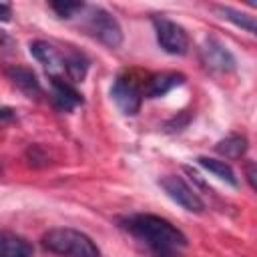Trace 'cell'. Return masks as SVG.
Returning a JSON list of instances; mask_svg holds the SVG:
<instances>
[{"mask_svg":"<svg viewBox=\"0 0 257 257\" xmlns=\"http://www.w3.org/2000/svg\"><path fill=\"white\" fill-rule=\"evenodd\" d=\"M62 70L68 74V78H70V80L80 82V80L84 78L86 70H88V60H86L82 54L72 52V54L64 56V68H62Z\"/></svg>","mask_w":257,"mask_h":257,"instance_id":"obj_16","label":"cell"},{"mask_svg":"<svg viewBox=\"0 0 257 257\" xmlns=\"http://www.w3.org/2000/svg\"><path fill=\"white\" fill-rule=\"evenodd\" d=\"M153 26H155V34H157V42L159 46L175 56L187 54L189 50V34L185 32V28L165 16H155L153 18Z\"/></svg>","mask_w":257,"mask_h":257,"instance_id":"obj_4","label":"cell"},{"mask_svg":"<svg viewBox=\"0 0 257 257\" xmlns=\"http://www.w3.org/2000/svg\"><path fill=\"white\" fill-rule=\"evenodd\" d=\"M50 86H52V100L60 110L70 112L74 106L82 104V94L72 84L62 80L58 74H50Z\"/></svg>","mask_w":257,"mask_h":257,"instance_id":"obj_8","label":"cell"},{"mask_svg":"<svg viewBox=\"0 0 257 257\" xmlns=\"http://www.w3.org/2000/svg\"><path fill=\"white\" fill-rule=\"evenodd\" d=\"M0 171H2V167H0Z\"/></svg>","mask_w":257,"mask_h":257,"instance_id":"obj_22","label":"cell"},{"mask_svg":"<svg viewBox=\"0 0 257 257\" xmlns=\"http://www.w3.org/2000/svg\"><path fill=\"white\" fill-rule=\"evenodd\" d=\"M28 48H30V54H32L40 64H44L50 72H52L54 68H64V56H62L52 44H48L46 40H32V42L28 44Z\"/></svg>","mask_w":257,"mask_h":257,"instance_id":"obj_10","label":"cell"},{"mask_svg":"<svg viewBox=\"0 0 257 257\" xmlns=\"http://www.w3.org/2000/svg\"><path fill=\"white\" fill-rule=\"evenodd\" d=\"M159 185L163 187V191L177 203L181 205L183 209L191 211V213H201L205 209V203L201 201V197L177 175H169V177H163L159 181Z\"/></svg>","mask_w":257,"mask_h":257,"instance_id":"obj_5","label":"cell"},{"mask_svg":"<svg viewBox=\"0 0 257 257\" xmlns=\"http://www.w3.org/2000/svg\"><path fill=\"white\" fill-rule=\"evenodd\" d=\"M32 245L14 233H0V257H32Z\"/></svg>","mask_w":257,"mask_h":257,"instance_id":"obj_11","label":"cell"},{"mask_svg":"<svg viewBox=\"0 0 257 257\" xmlns=\"http://www.w3.org/2000/svg\"><path fill=\"white\" fill-rule=\"evenodd\" d=\"M42 247L60 257H100L96 243L82 231L54 227L42 235Z\"/></svg>","mask_w":257,"mask_h":257,"instance_id":"obj_2","label":"cell"},{"mask_svg":"<svg viewBox=\"0 0 257 257\" xmlns=\"http://www.w3.org/2000/svg\"><path fill=\"white\" fill-rule=\"evenodd\" d=\"M197 163H199L203 169H207L211 175H215L217 179L229 183L231 187H239V181H237V177H235V171H233L225 161L211 159V157H199Z\"/></svg>","mask_w":257,"mask_h":257,"instance_id":"obj_13","label":"cell"},{"mask_svg":"<svg viewBox=\"0 0 257 257\" xmlns=\"http://www.w3.org/2000/svg\"><path fill=\"white\" fill-rule=\"evenodd\" d=\"M110 96L122 114H137L143 102V94L131 76H116L110 88Z\"/></svg>","mask_w":257,"mask_h":257,"instance_id":"obj_6","label":"cell"},{"mask_svg":"<svg viewBox=\"0 0 257 257\" xmlns=\"http://www.w3.org/2000/svg\"><path fill=\"white\" fill-rule=\"evenodd\" d=\"M10 16H12V8H10V4H4V2H0V20H10Z\"/></svg>","mask_w":257,"mask_h":257,"instance_id":"obj_18","label":"cell"},{"mask_svg":"<svg viewBox=\"0 0 257 257\" xmlns=\"http://www.w3.org/2000/svg\"><path fill=\"white\" fill-rule=\"evenodd\" d=\"M6 76H8V80H12V84H16L30 98L38 96L42 92L36 74L26 66H10V68H6Z\"/></svg>","mask_w":257,"mask_h":257,"instance_id":"obj_9","label":"cell"},{"mask_svg":"<svg viewBox=\"0 0 257 257\" xmlns=\"http://www.w3.org/2000/svg\"><path fill=\"white\" fill-rule=\"evenodd\" d=\"M201 52H203V62L207 64V68L217 70V72L235 70V56L217 38H207Z\"/></svg>","mask_w":257,"mask_h":257,"instance_id":"obj_7","label":"cell"},{"mask_svg":"<svg viewBox=\"0 0 257 257\" xmlns=\"http://www.w3.org/2000/svg\"><path fill=\"white\" fill-rule=\"evenodd\" d=\"M14 116V110L10 106H0V120H8Z\"/></svg>","mask_w":257,"mask_h":257,"instance_id":"obj_19","label":"cell"},{"mask_svg":"<svg viewBox=\"0 0 257 257\" xmlns=\"http://www.w3.org/2000/svg\"><path fill=\"white\" fill-rule=\"evenodd\" d=\"M213 10H215L217 14H221V18H225V20L233 22L235 26H239V28H243V30L255 34L257 24H255V18H253V16L243 14V12H239V10H235V8H229V6H213Z\"/></svg>","mask_w":257,"mask_h":257,"instance_id":"obj_15","label":"cell"},{"mask_svg":"<svg viewBox=\"0 0 257 257\" xmlns=\"http://www.w3.org/2000/svg\"><path fill=\"white\" fill-rule=\"evenodd\" d=\"M86 4L84 2H68V0H60V2H50V8L60 16V18H70L76 12H82Z\"/></svg>","mask_w":257,"mask_h":257,"instance_id":"obj_17","label":"cell"},{"mask_svg":"<svg viewBox=\"0 0 257 257\" xmlns=\"http://www.w3.org/2000/svg\"><path fill=\"white\" fill-rule=\"evenodd\" d=\"M247 139L241 137V135H231L223 141H219L215 145V151L227 159H241L245 153H247Z\"/></svg>","mask_w":257,"mask_h":257,"instance_id":"obj_14","label":"cell"},{"mask_svg":"<svg viewBox=\"0 0 257 257\" xmlns=\"http://www.w3.org/2000/svg\"><path fill=\"white\" fill-rule=\"evenodd\" d=\"M86 12L82 14V24L86 28V32L90 36H94L96 40H100L102 44H106L108 48H116L122 42V30L120 24L116 22V18L106 12L100 6H86Z\"/></svg>","mask_w":257,"mask_h":257,"instance_id":"obj_3","label":"cell"},{"mask_svg":"<svg viewBox=\"0 0 257 257\" xmlns=\"http://www.w3.org/2000/svg\"><path fill=\"white\" fill-rule=\"evenodd\" d=\"M183 82H185V76L181 72H161V74H155L151 78L147 94L151 98H159V96H165L167 92H171L175 86H179Z\"/></svg>","mask_w":257,"mask_h":257,"instance_id":"obj_12","label":"cell"},{"mask_svg":"<svg viewBox=\"0 0 257 257\" xmlns=\"http://www.w3.org/2000/svg\"><path fill=\"white\" fill-rule=\"evenodd\" d=\"M4 44H8V34L4 30H0V46H4Z\"/></svg>","mask_w":257,"mask_h":257,"instance_id":"obj_21","label":"cell"},{"mask_svg":"<svg viewBox=\"0 0 257 257\" xmlns=\"http://www.w3.org/2000/svg\"><path fill=\"white\" fill-rule=\"evenodd\" d=\"M122 227L139 241H143L157 257H173L179 249L187 247L185 233L159 215L139 213L124 219Z\"/></svg>","mask_w":257,"mask_h":257,"instance_id":"obj_1","label":"cell"},{"mask_svg":"<svg viewBox=\"0 0 257 257\" xmlns=\"http://www.w3.org/2000/svg\"><path fill=\"white\" fill-rule=\"evenodd\" d=\"M247 179H249L251 187H255V175H253V165H249V171H247Z\"/></svg>","mask_w":257,"mask_h":257,"instance_id":"obj_20","label":"cell"}]
</instances>
